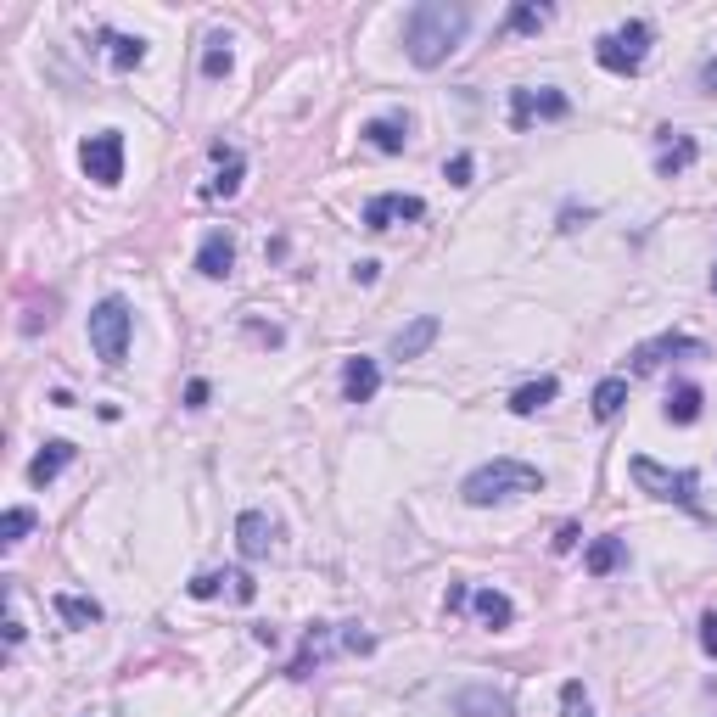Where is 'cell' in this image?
I'll return each mask as SVG.
<instances>
[{"mask_svg": "<svg viewBox=\"0 0 717 717\" xmlns=\"http://www.w3.org/2000/svg\"><path fill=\"white\" fill-rule=\"evenodd\" d=\"M465 29H471V6H449V0H421L404 17V51L415 68H443L460 51Z\"/></svg>", "mask_w": 717, "mask_h": 717, "instance_id": "obj_1", "label": "cell"}, {"mask_svg": "<svg viewBox=\"0 0 717 717\" xmlns=\"http://www.w3.org/2000/svg\"><path fill=\"white\" fill-rule=\"evenodd\" d=\"M465 505H499V499H516V493H544V471L527 460H510V454H499V460L477 465L471 477H465Z\"/></svg>", "mask_w": 717, "mask_h": 717, "instance_id": "obj_2", "label": "cell"}, {"mask_svg": "<svg viewBox=\"0 0 717 717\" xmlns=\"http://www.w3.org/2000/svg\"><path fill=\"white\" fill-rule=\"evenodd\" d=\"M129 337H135V314H129L124 297H101L90 309V348H96L101 365H124L129 359Z\"/></svg>", "mask_w": 717, "mask_h": 717, "instance_id": "obj_3", "label": "cell"}, {"mask_svg": "<svg viewBox=\"0 0 717 717\" xmlns=\"http://www.w3.org/2000/svg\"><path fill=\"white\" fill-rule=\"evenodd\" d=\"M650 40H656V34H650L645 17H628L622 29H611V34H600V40H594V62H600L605 73H622V79H628V73L645 68Z\"/></svg>", "mask_w": 717, "mask_h": 717, "instance_id": "obj_4", "label": "cell"}, {"mask_svg": "<svg viewBox=\"0 0 717 717\" xmlns=\"http://www.w3.org/2000/svg\"><path fill=\"white\" fill-rule=\"evenodd\" d=\"M628 471H633V482H639L645 493H656V499H673V505H684V510H695V516H701V499H695L701 477H695V471H667V465H656L650 454H633Z\"/></svg>", "mask_w": 717, "mask_h": 717, "instance_id": "obj_5", "label": "cell"}, {"mask_svg": "<svg viewBox=\"0 0 717 717\" xmlns=\"http://www.w3.org/2000/svg\"><path fill=\"white\" fill-rule=\"evenodd\" d=\"M79 163H85V174L96 185H118L124 180V129H101V135H90V141L79 146Z\"/></svg>", "mask_w": 717, "mask_h": 717, "instance_id": "obj_6", "label": "cell"}, {"mask_svg": "<svg viewBox=\"0 0 717 717\" xmlns=\"http://www.w3.org/2000/svg\"><path fill=\"white\" fill-rule=\"evenodd\" d=\"M404 219H426V202L409 197V191H381V197L365 202V230H376V236L404 225Z\"/></svg>", "mask_w": 717, "mask_h": 717, "instance_id": "obj_7", "label": "cell"}, {"mask_svg": "<svg viewBox=\"0 0 717 717\" xmlns=\"http://www.w3.org/2000/svg\"><path fill=\"white\" fill-rule=\"evenodd\" d=\"M678 353H689V359H706V342L701 337H684V331H667V337H650L633 348V370H656L661 359H678Z\"/></svg>", "mask_w": 717, "mask_h": 717, "instance_id": "obj_8", "label": "cell"}, {"mask_svg": "<svg viewBox=\"0 0 717 717\" xmlns=\"http://www.w3.org/2000/svg\"><path fill=\"white\" fill-rule=\"evenodd\" d=\"M230 269H236V241L225 230H208L197 247V275L202 281H230Z\"/></svg>", "mask_w": 717, "mask_h": 717, "instance_id": "obj_9", "label": "cell"}, {"mask_svg": "<svg viewBox=\"0 0 717 717\" xmlns=\"http://www.w3.org/2000/svg\"><path fill=\"white\" fill-rule=\"evenodd\" d=\"M661 141V157H656V174L661 180H678V174L701 157V146H695V135H678V129H656Z\"/></svg>", "mask_w": 717, "mask_h": 717, "instance_id": "obj_10", "label": "cell"}, {"mask_svg": "<svg viewBox=\"0 0 717 717\" xmlns=\"http://www.w3.org/2000/svg\"><path fill=\"white\" fill-rule=\"evenodd\" d=\"M376 393H381V365L365 359V353H353L348 365H342V398L348 404H370Z\"/></svg>", "mask_w": 717, "mask_h": 717, "instance_id": "obj_11", "label": "cell"}, {"mask_svg": "<svg viewBox=\"0 0 717 717\" xmlns=\"http://www.w3.org/2000/svg\"><path fill=\"white\" fill-rule=\"evenodd\" d=\"M437 331H443V320H437V314H415V320H409L404 331L387 342V353H393V359H421V353L437 342Z\"/></svg>", "mask_w": 717, "mask_h": 717, "instance_id": "obj_12", "label": "cell"}, {"mask_svg": "<svg viewBox=\"0 0 717 717\" xmlns=\"http://www.w3.org/2000/svg\"><path fill=\"white\" fill-rule=\"evenodd\" d=\"M454 712L460 717H516V706H510V695H499L488 684H465L454 695Z\"/></svg>", "mask_w": 717, "mask_h": 717, "instance_id": "obj_13", "label": "cell"}, {"mask_svg": "<svg viewBox=\"0 0 717 717\" xmlns=\"http://www.w3.org/2000/svg\"><path fill=\"white\" fill-rule=\"evenodd\" d=\"M236 544H241L247 561L269 555V544H275V521H269L264 510H241V516H236Z\"/></svg>", "mask_w": 717, "mask_h": 717, "instance_id": "obj_14", "label": "cell"}, {"mask_svg": "<svg viewBox=\"0 0 717 717\" xmlns=\"http://www.w3.org/2000/svg\"><path fill=\"white\" fill-rule=\"evenodd\" d=\"M213 163H219V174L202 185V197H236L241 174H247V157H241L236 146H213Z\"/></svg>", "mask_w": 717, "mask_h": 717, "instance_id": "obj_15", "label": "cell"}, {"mask_svg": "<svg viewBox=\"0 0 717 717\" xmlns=\"http://www.w3.org/2000/svg\"><path fill=\"white\" fill-rule=\"evenodd\" d=\"M68 465H73V443H68V437H51V443L29 460V482H34V488H45V482H57Z\"/></svg>", "mask_w": 717, "mask_h": 717, "instance_id": "obj_16", "label": "cell"}, {"mask_svg": "<svg viewBox=\"0 0 717 717\" xmlns=\"http://www.w3.org/2000/svg\"><path fill=\"white\" fill-rule=\"evenodd\" d=\"M359 135H365V141L376 146V152H387V157H393V152H404V146H409V118H404V113L370 118V124L359 129Z\"/></svg>", "mask_w": 717, "mask_h": 717, "instance_id": "obj_17", "label": "cell"}, {"mask_svg": "<svg viewBox=\"0 0 717 717\" xmlns=\"http://www.w3.org/2000/svg\"><path fill=\"white\" fill-rule=\"evenodd\" d=\"M561 398V381L555 376H538V381H527V387H516L510 393V415H538V409H549Z\"/></svg>", "mask_w": 717, "mask_h": 717, "instance_id": "obj_18", "label": "cell"}, {"mask_svg": "<svg viewBox=\"0 0 717 717\" xmlns=\"http://www.w3.org/2000/svg\"><path fill=\"white\" fill-rule=\"evenodd\" d=\"M101 45H107V62H113L118 73H129V68H141V62H146V40H141V34L101 29Z\"/></svg>", "mask_w": 717, "mask_h": 717, "instance_id": "obj_19", "label": "cell"}, {"mask_svg": "<svg viewBox=\"0 0 717 717\" xmlns=\"http://www.w3.org/2000/svg\"><path fill=\"white\" fill-rule=\"evenodd\" d=\"M622 561H628V544H622L617 533L594 538V544L583 549V566H589V577H611V572H617Z\"/></svg>", "mask_w": 717, "mask_h": 717, "instance_id": "obj_20", "label": "cell"}, {"mask_svg": "<svg viewBox=\"0 0 717 717\" xmlns=\"http://www.w3.org/2000/svg\"><path fill=\"white\" fill-rule=\"evenodd\" d=\"M471 605H477L482 628H510V622H516V605H510L505 589H477L471 594Z\"/></svg>", "mask_w": 717, "mask_h": 717, "instance_id": "obj_21", "label": "cell"}, {"mask_svg": "<svg viewBox=\"0 0 717 717\" xmlns=\"http://www.w3.org/2000/svg\"><path fill=\"white\" fill-rule=\"evenodd\" d=\"M667 421L673 426H695L701 421V387H695V381H678L673 393H667Z\"/></svg>", "mask_w": 717, "mask_h": 717, "instance_id": "obj_22", "label": "cell"}, {"mask_svg": "<svg viewBox=\"0 0 717 717\" xmlns=\"http://www.w3.org/2000/svg\"><path fill=\"white\" fill-rule=\"evenodd\" d=\"M549 23V6H538V0H516L505 12V34H538Z\"/></svg>", "mask_w": 717, "mask_h": 717, "instance_id": "obj_23", "label": "cell"}, {"mask_svg": "<svg viewBox=\"0 0 717 717\" xmlns=\"http://www.w3.org/2000/svg\"><path fill=\"white\" fill-rule=\"evenodd\" d=\"M628 404V381L622 376H605L594 387V421H617V409Z\"/></svg>", "mask_w": 717, "mask_h": 717, "instance_id": "obj_24", "label": "cell"}, {"mask_svg": "<svg viewBox=\"0 0 717 717\" xmlns=\"http://www.w3.org/2000/svg\"><path fill=\"white\" fill-rule=\"evenodd\" d=\"M51 605H57V617L73 622V628H90V622H101V605L85 600V594H57Z\"/></svg>", "mask_w": 717, "mask_h": 717, "instance_id": "obj_25", "label": "cell"}, {"mask_svg": "<svg viewBox=\"0 0 717 717\" xmlns=\"http://www.w3.org/2000/svg\"><path fill=\"white\" fill-rule=\"evenodd\" d=\"M230 68H236V57H230V34H208V51H202V79H225Z\"/></svg>", "mask_w": 717, "mask_h": 717, "instance_id": "obj_26", "label": "cell"}, {"mask_svg": "<svg viewBox=\"0 0 717 717\" xmlns=\"http://www.w3.org/2000/svg\"><path fill=\"white\" fill-rule=\"evenodd\" d=\"M325 622H314L309 628V639H303V650H297V661H292V678H309L314 667H320V656H325Z\"/></svg>", "mask_w": 717, "mask_h": 717, "instance_id": "obj_27", "label": "cell"}, {"mask_svg": "<svg viewBox=\"0 0 717 717\" xmlns=\"http://www.w3.org/2000/svg\"><path fill=\"white\" fill-rule=\"evenodd\" d=\"M29 527H34V510H29V505H12L6 516H0V544H6V549L23 544V538H29Z\"/></svg>", "mask_w": 717, "mask_h": 717, "instance_id": "obj_28", "label": "cell"}, {"mask_svg": "<svg viewBox=\"0 0 717 717\" xmlns=\"http://www.w3.org/2000/svg\"><path fill=\"white\" fill-rule=\"evenodd\" d=\"M225 583H230V594H236L241 572H202V577H191V583H185V594H191V600H213Z\"/></svg>", "mask_w": 717, "mask_h": 717, "instance_id": "obj_29", "label": "cell"}, {"mask_svg": "<svg viewBox=\"0 0 717 717\" xmlns=\"http://www.w3.org/2000/svg\"><path fill=\"white\" fill-rule=\"evenodd\" d=\"M572 113V101L561 90H533V118H566Z\"/></svg>", "mask_w": 717, "mask_h": 717, "instance_id": "obj_30", "label": "cell"}, {"mask_svg": "<svg viewBox=\"0 0 717 717\" xmlns=\"http://www.w3.org/2000/svg\"><path fill=\"white\" fill-rule=\"evenodd\" d=\"M471 174H477V163H471V152H454L449 163H443V180H449V185H471Z\"/></svg>", "mask_w": 717, "mask_h": 717, "instance_id": "obj_31", "label": "cell"}, {"mask_svg": "<svg viewBox=\"0 0 717 717\" xmlns=\"http://www.w3.org/2000/svg\"><path fill=\"white\" fill-rule=\"evenodd\" d=\"M561 706H566V717H589V695H583V684H561Z\"/></svg>", "mask_w": 717, "mask_h": 717, "instance_id": "obj_32", "label": "cell"}, {"mask_svg": "<svg viewBox=\"0 0 717 717\" xmlns=\"http://www.w3.org/2000/svg\"><path fill=\"white\" fill-rule=\"evenodd\" d=\"M701 650L717 661V611H706V617H701Z\"/></svg>", "mask_w": 717, "mask_h": 717, "instance_id": "obj_33", "label": "cell"}, {"mask_svg": "<svg viewBox=\"0 0 717 717\" xmlns=\"http://www.w3.org/2000/svg\"><path fill=\"white\" fill-rule=\"evenodd\" d=\"M185 409H208V381H191V387H185Z\"/></svg>", "mask_w": 717, "mask_h": 717, "instance_id": "obj_34", "label": "cell"}, {"mask_svg": "<svg viewBox=\"0 0 717 717\" xmlns=\"http://www.w3.org/2000/svg\"><path fill=\"white\" fill-rule=\"evenodd\" d=\"M465 600H471V589H465V583H454V589L443 594V611H449V617H454V611H460Z\"/></svg>", "mask_w": 717, "mask_h": 717, "instance_id": "obj_35", "label": "cell"}, {"mask_svg": "<svg viewBox=\"0 0 717 717\" xmlns=\"http://www.w3.org/2000/svg\"><path fill=\"white\" fill-rule=\"evenodd\" d=\"M577 538H583V533H577L572 521H566L561 533H555V555H566V549H577Z\"/></svg>", "mask_w": 717, "mask_h": 717, "instance_id": "obj_36", "label": "cell"}, {"mask_svg": "<svg viewBox=\"0 0 717 717\" xmlns=\"http://www.w3.org/2000/svg\"><path fill=\"white\" fill-rule=\"evenodd\" d=\"M701 90H706V96H717V57L701 62Z\"/></svg>", "mask_w": 717, "mask_h": 717, "instance_id": "obj_37", "label": "cell"}, {"mask_svg": "<svg viewBox=\"0 0 717 717\" xmlns=\"http://www.w3.org/2000/svg\"><path fill=\"white\" fill-rule=\"evenodd\" d=\"M376 275H381V264H370V258H359V264H353V281H359V286H370Z\"/></svg>", "mask_w": 717, "mask_h": 717, "instance_id": "obj_38", "label": "cell"}, {"mask_svg": "<svg viewBox=\"0 0 717 717\" xmlns=\"http://www.w3.org/2000/svg\"><path fill=\"white\" fill-rule=\"evenodd\" d=\"M23 633H29V628H23V617H17V611H12V617H6V645H17Z\"/></svg>", "mask_w": 717, "mask_h": 717, "instance_id": "obj_39", "label": "cell"}, {"mask_svg": "<svg viewBox=\"0 0 717 717\" xmlns=\"http://www.w3.org/2000/svg\"><path fill=\"white\" fill-rule=\"evenodd\" d=\"M577 219H594V208H583V213L566 208V213H561V230H577Z\"/></svg>", "mask_w": 717, "mask_h": 717, "instance_id": "obj_40", "label": "cell"}, {"mask_svg": "<svg viewBox=\"0 0 717 717\" xmlns=\"http://www.w3.org/2000/svg\"><path fill=\"white\" fill-rule=\"evenodd\" d=\"M712 292H717V269H712Z\"/></svg>", "mask_w": 717, "mask_h": 717, "instance_id": "obj_41", "label": "cell"}]
</instances>
